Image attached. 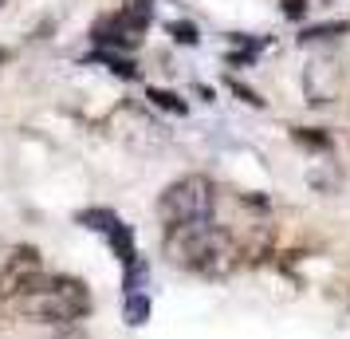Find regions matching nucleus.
Returning a JSON list of instances; mask_svg holds the SVG:
<instances>
[{
	"label": "nucleus",
	"mask_w": 350,
	"mask_h": 339,
	"mask_svg": "<svg viewBox=\"0 0 350 339\" xmlns=\"http://www.w3.org/2000/svg\"><path fill=\"white\" fill-rule=\"evenodd\" d=\"M146 280H150V260L146 257L130 260L126 268H122V296L126 292H146Z\"/></svg>",
	"instance_id": "obj_12"
},
{
	"label": "nucleus",
	"mask_w": 350,
	"mask_h": 339,
	"mask_svg": "<svg viewBox=\"0 0 350 339\" xmlns=\"http://www.w3.org/2000/svg\"><path fill=\"white\" fill-rule=\"evenodd\" d=\"M8 4H12V0H0V12H8Z\"/></svg>",
	"instance_id": "obj_16"
},
{
	"label": "nucleus",
	"mask_w": 350,
	"mask_h": 339,
	"mask_svg": "<svg viewBox=\"0 0 350 339\" xmlns=\"http://www.w3.org/2000/svg\"><path fill=\"white\" fill-rule=\"evenodd\" d=\"M217 217V181L208 174H181L158 194V221L161 229L197 225Z\"/></svg>",
	"instance_id": "obj_3"
},
{
	"label": "nucleus",
	"mask_w": 350,
	"mask_h": 339,
	"mask_svg": "<svg viewBox=\"0 0 350 339\" xmlns=\"http://www.w3.org/2000/svg\"><path fill=\"white\" fill-rule=\"evenodd\" d=\"M91 60L107 67V75H114V79H138V64H134L130 55H122V51H98L95 48Z\"/></svg>",
	"instance_id": "obj_7"
},
{
	"label": "nucleus",
	"mask_w": 350,
	"mask_h": 339,
	"mask_svg": "<svg viewBox=\"0 0 350 339\" xmlns=\"http://www.w3.org/2000/svg\"><path fill=\"white\" fill-rule=\"evenodd\" d=\"M146 99H150V107H161V111H170V114H185V111H189L174 91H161V87H150V95H146Z\"/></svg>",
	"instance_id": "obj_14"
},
{
	"label": "nucleus",
	"mask_w": 350,
	"mask_h": 339,
	"mask_svg": "<svg viewBox=\"0 0 350 339\" xmlns=\"http://www.w3.org/2000/svg\"><path fill=\"white\" fill-rule=\"evenodd\" d=\"M228 87H232V91L240 95V103H248V107H256V111H264V107H268V103H264V99L256 95L252 87H244L240 79H228Z\"/></svg>",
	"instance_id": "obj_15"
},
{
	"label": "nucleus",
	"mask_w": 350,
	"mask_h": 339,
	"mask_svg": "<svg viewBox=\"0 0 350 339\" xmlns=\"http://www.w3.org/2000/svg\"><path fill=\"white\" fill-rule=\"evenodd\" d=\"M291 138H295L299 146H307L311 154H323V158H327V154L334 150L331 134H323L319 127H311V130H307V127H291Z\"/></svg>",
	"instance_id": "obj_11"
},
{
	"label": "nucleus",
	"mask_w": 350,
	"mask_h": 339,
	"mask_svg": "<svg viewBox=\"0 0 350 339\" xmlns=\"http://www.w3.org/2000/svg\"><path fill=\"white\" fill-rule=\"evenodd\" d=\"M161 257L170 268L205 280H228L244 264L240 241L217 221H197V225L161 229Z\"/></svg>",
	"instance_id": "obj_1"
},
{
	"label": "nucleus",
	"mask_w": 350,
	"mask_h": 339,
	"mask_svg": "<svg viewBox=\"0 0 350 339\" xmlns=\"http://www.w3.org/2000/svg\"><path fill=\"white\" fill-rule=\"evenodd\" d=\"M307 181H311V186H315L319 194H334V190H338V170H334V162H331V154H327V158H315L311 162V170H307Z\"/></svg>",
	"instance_id": "obj_8"
},
{
	"label": "nucleus",
	"mask_w": 350,
	"mask_h": 339,
	"mask_svg": "<svg viewBox=\"0 0 350 339\" xmlns=\"http://www.w3.org/2000/svg\"><path fill=\"white\" fill-rule=\"evenodd\" d=\"M40 276H44V253L36 244H16L8 257L0 260V300L16 304Z\"/></svg>",
	"instance_id": "obj_5"
},
{
	"label": "nucleus",
	"mask_w": 350,
	"mask_h": 339,
	"mask_svg": "<svg viewBox=\"0 0 350 339\" xmlns=\"http://www.w3.org/2000/svg\"><path fill=\"white\" fill-rule=\"evenodd\" d=\"M122 320H126L130 327H142V323L150 320V296H146V292H126V296H122Z\"/></svg>",
	"instance_id": "obj_10"
},
{
	"label": "nucleus",
	"mask_w": 350,
	"mask_h": 339,
	"mask_svg": "<svg viewBox=\"0 0 350 339\" xmlns=\"http://www.w3.org/2000/svg\"><path fill=\"white\" fill-rule=\"evenodd\" d=\"M347 60L334 48H319L303 67V99L307 107H331L347 91Z\"/></svg>",
	"instance_id": "obj_4"
},
{
	"label": "nucleus",
	"mask_w": 350,
	"mask_h": 339,
	"mask_svg": "<svg viewBox=\"0 0 350 339\" xmlns=\"http://www.w3.org/2000/svg\"><path fill=\"white\" fill-rule=\"evenodd\" d=\"M165 32L174 36V44H185V48L201 44V32H197V24H193V20H170V24H165Z\"/></svg>",
	"instance_id": "obj_13"
},
{
	"label": "nucleus",
	"mask_w": 350,
	"mask_h": 339,
	"mask_svg": "<svg viewBox=\"0 0 350 339\" xmlns=\"http://www.w3.org/2000/svg\"><path fill=\"white\" fill-rule=\"evenodd\" d=\"M114 127H118V138L134 150H158L165 146V127H161L158 118L142 107H122V111H114Z\"/></svg>",
	"instance_id": "obj_6"
},
{
	"label": "nucleus",
	"mask_w": 350,
	"mask_h": 339,
	"mask_svg": "<svg viewBox=\"0 0 350 339\" xmlns=\"http://www.w3.org/2000/svg\"><path fill=\"white\" fill-rule=\"evenodd\" d=\"M347 32H350L347 20H331V24H311V28H303L299 44H307V48H311V44H323V48H327V44H334L338 36H347Z\"/></svg>",
	"instance_id": "obj_9"
},
{
	"label": "nucleus",
	"mask_w": 350,
	"mask_h": 339,
	"mask_svg": "<svg viewBox=\"0 0 350 339\" xmlns=\"http://www.w3.org/2000/svg\"><path fill=\"white\" fill-rule=\"evenodd\" d=\"M16 307H20L24 320L71 327V323L87 320V316L95 312V296L87 288V280H79V276H71V273L48 276L44 273L32 288L16 300Z\"/></svg>",
	"instance_id": "obj_2"
}]
</instances>
